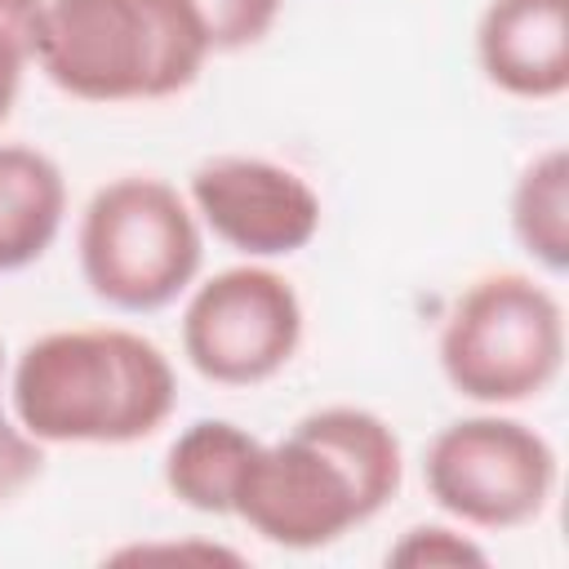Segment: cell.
<instances>
[{
    "instance_id": "obj_1",
    "label": "cell",
    "mask_w": 569,
    "mask_h": 569,
    "mask_svg": "<svg viewBox=\"0 0 569 569\" xmlns=\"http://www.w3.org/2000/svg\"><path fill=\"white\" fill-rule=\"evenodd\" d=\"M405 480V449L387 418L360 405L302 413L289 436L258 440L231 516L271 547L316 551L373 520Z\"/></svg>"
},
{
    "instance_id": "obj_2",
    "label": "cell",
    "mask_w": 569,
    "mask_h": 569,
    "mask_svg": "<svg viewBox=\"0 0 569 569\" xmlns=\"http://www.w3.org/2000/svg\"><path fill=\"white\" fill-rule=\"evenodd\" d=\"M9 409L49 445H138L178 405L169 356L124 325L53 329L22 347L9 369Z\"/></svg>"
},
{
    "instance_id": "obj_3",
    "label": "cell",
    "mask_w": 569,
    "mask_h": 569,
    "mask_svg": "<svg viewBox=\"0 0 569 569\" xmlns=\"http://www.w3.org/2000/svg\"><path fill=\"white\" fill-rule=\"evenodd\" d=\"M213 58L191 0H44L36 67L80 102L187 93Z\"/></svg>"
},
{
    "instance_id": "obj_4",
    "label": "cell",
    "mask_w": 569,
    "mask_h": 569,
    "mask_svg": "<svg viewBox=\"0 0 569 569\" xmlns=\"http://www.w3.org/2000/svg\"><path fill=\"white\" fill-rule=\"evenodd\" d=\"M76 258L98 302L147 316L196 284L204 262V227L173 182L124 173L98 187L84 204Z\"/></svg>"
},
{
    "instance_id": "obj_5",
    "label": "cell",
    "mask_w": 569,
    "mask_h": 569,
    "mask_svg": "<svg viewBox=\"0 0 569 569\" xmlns=\"http://www.w3.org/2000/svg\"><path fill=\"white\" fill-rule=\"evenodd\" d=\"M436 360L445 382L485 409L542 396L565 369V311L525 271H489L449 307Z\"/></svg>"
},
{
    "instance_id": "obj_6",
    "label": "cell",
    "mask_w": 569,
    "mask_h": 569,
    "mask_svg": "<svg viewBox=\"0 0 569 569\" xmlns=\"http://www.w3.org/2000/svg\"><path fill=\"white\" fill-rule=\"evenodd\" d=\"M556 476L547 436L493 409L445 422L422 453L431 502L467 529L502 533L538 520L556 493Z\"/></svg>"
},
{
    "instance_id": "obj_7",
    "label": "cell",
    "mask_w": 569,
    "mask_h": 569,
    "mask_svg": "<svg viewBox=\"0 0 569 569\" xmlns=\"http://www.w3.org/2000/svg\"><path fill=\"white\" fill-rule=\"evenodd\" d=\"M298 342L302 298L262 262H240L200 280L182 307V356L218 387H258L276 378Z\"/></svg>"
},
{
    "instance_id": "obj_8",
    "label": "cell",
    "mask_w": 569,
    "mask_h": 569,
    "mask_svg": "<svg viewBox=\"0 0 569 569\" xmlns=\"http://www.w3.org/2000/svg\"><path fill=\"white\" fill-rule=\"evenodd\" d=\"M187 200L204 231L253 262L307 249L325 218L316 187L298 169L267 156L200 160L191 169Z\"/></svg>"
},
{
    "instance_id": "obj_9",
    "label": "cell",
    "mask_w": 569,
    "mask_h": 569,
    "mask_svg": "<svg viewBox=\"0 0 569 569\" xmlns=\"http://www.w3.org/2000/svg\"><path fill=\"white\" fill-rule=\"evenodd\" d=\"M476 62L507 98H560L569 89V0H489L476 22Z\"/></svg>"
},
{
    "instance_id": "obj_10",
    "label": "cell",
    "mask_w": 569,
    "mask_h": 569,
    "mask_svg": "<svg viewBox=\"0 0 569 569\" xmlns=\"http://www.w3.org/2000/svg\"><path fill=\"white\" fill-rule=\"evenodd\" d=\"M67 218V178L53 156L0 142V276L40 262Z\"/></svg>"
},
{
    "instance_id": "obj_11",
    "label": "cell",
    "mask_w": 569,
    "mask_h": 569,
    "mask_svg": "<svg viewBox=\"0 0 569 569\" xmlns=\"http://www.w3.org/2000/svg\"><path fill=\"white\" fill-rule=\"evenodd\" d=\"M253 449H258L253 431H244L227 418H200L169 445L164 485L182 507H191L200 516H231L236 485H240Z\"/></svg>"
},
{
    "instance_id": "obj_12",
    "label": "cell",
    "mask_w": 569,
    "mask_h": 569,
    "mask_svg": "<svg viewBox=\"0 0 569 569\" xmlns=\"http://www.w3.org/2000/svg\"><path fill=\"white\" fill-rule=\"evenodd\" d=\"M507 218H511L516 244L547 276H565L569 267V151L565 147H547L520 169Z\"/></svg>"
},
{
    "instance_id": "obj_13",
    "label": "cell",
    "mask_w": 569,
    "mask_h": 569,
    "mask_svg": "<svg viewBox=\"0 0 569 569\" xmlns=\"http://www.w3.org/2000/svg\"><path fill=\"white\" fill-rule=\"evenodd\" d=\"M387 565L405 569H480L489 551L462 533V525H413L396 547H387Z\"/></svg>"
},
{
    "instance_id": "obj_14",
    "label": "cell",
    "mask_w": 569,
    "mask_h": 569,
    "mask_svg": "<svg viewBox=\"0 0 569 569\" xmlns=\"http://www.w3.org/2000/svg\"><path fill=\"white\" fill-rule=\"evenodd\" d=\"M284 0H191L213 53H240L271 36Z\"/></svg>"
},
{
    "instance_id": "obj_15",
    "label": "cell",
    "mask_w": 569,
    "mask_h": 569,
    "mask_svg": "<svg viewBox=\"0 0 569 569\" xmlns=\"http://www.w3.org/2000/svg\"><path fill=\"white\" fill-rule=\"evenodd\" d=\"M40 13H44V0H0V124L9 120L22 76L36 62Z\"/></svg>"
},
{
    "instance_id": "obj_16",
    "label": "cell",
    "mask_w": 569,
    "mask_h": 569,
    "mask_svg": "<svg viewBox=\"0 0 569 569\" xmlns=\"http://www.w3.org/2000/svg\"><path fill=\"white\" fill-rule=\"evenodd\" d=\"M44 471V445L27 436V427L9 409V387H4V347H0V507L13 502L27 485H36Z\"/></svg>"
},
{
    "instance_id": "obj_17",
    "label": "cell",
    "mask_w": 569,
    "mask_h": 569,
    "mask_svg": "<svg viewBox=\"0 0 569 569\" xmlns=\"http://www.w3.org/2000/svg\"><path fill=\"white\" fill-rule=\"evenodd\" d=\"M156 556H178V560H187V556H196V560H227V565H240V556L236 551H227V547H213V542H169V547H124V551H116L111 560H156Z\"/></svg>"
}]
</instances>
